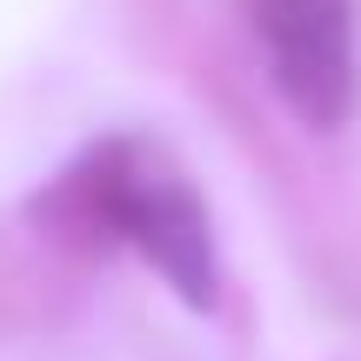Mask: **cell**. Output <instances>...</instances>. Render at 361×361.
Here are the masks:
<instances>
[{"mask_svg": "<svg viewBox=\"0 0 361 361\" xmlns=\"http://www.w3.org/2000/svg\"><path fill=\"white\" fill-rule=\"evenodd\" d=\"M40 214L94 234V241H128L188 308H214L221 261L201 194L168 168H147L134 141H101L94 154H80L40 194Z\"/></svg>", "mask_w": 361, "mask_h": 361, "instance_id": "cell-1", "label": "cell"}, {"mask_svg": "<svg viewBox=\"0 0 361 361\" xmlns=\"http://www.w3.org/2000/svg\"><path fill=\"white\" fill-rule=\"evenodd\" d=\"M274 94L308 121L314 134L341 128L355 114V27L348 0H295L261 13Z\"/></svg>", "mask_w": 361, "mask_h": 361, "instance_id": "cell-2", "label": "cell"}, {"mask_svg": "<svg viewBox=\"0 0 361 361\" xmlns=\"http://www.w3.org/2000/svg\"><path fill=\"white\" fill-rule=\"evenodd\" d=\"M255 7H261V13H268V7H295V0H255Z\"/></svg>", "mask_w": 361, "mask_h": 361, "instance_id": "cell-3", "label": "cell"}]
</instances>
